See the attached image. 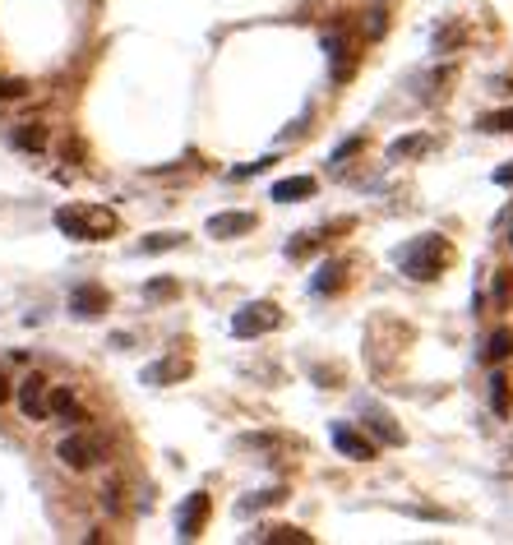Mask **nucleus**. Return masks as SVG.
Wrapping results in <instances>:
<instances>
[{"label": "nucleus", "mask_w": 513, "mask_h": 545, "mask_svg": "<svg viewBox=\"0 0 513 545\" xmlns=\"http://www.w3.org/2000/svg\"><path fill=\"white\" fill-rule=\"evenodd\" d=\"M393 264L408 272L412 282H435L440 272L453 264V245L444 236H416L408 245H398L393 250Z\"/></svg>", "instance_id": "1"}, {"label": "nucleus", "mask_w": 513, "mask_h": 545, "mask_svg": "<svg viewBox=\"0 0 513 545\" xmlns=\"http://www.w3.org/2000/svg\"><path fill=\"white\" fill-rule=\"evenodd\" d=\"M56 227L70 240H106V236H116L121 217L97 204H65V208H56Z\"/></svg>", "instance_id": "2"}, {"label": "nucleus", "mask_w": 513, "mask_h": 545, "mask_svg": "<svg viewBox=\"0 0 513 545\" xmlns=\"http://www.w3.org/2000/svg\"><path fill=\"white\" fill-rule=\"evenodd\" d=\"M324 56H329V70H333L338 84H347V79L357 74V65H361V42L352 38L347 23H333V29L324 33Z\"/></svg>", "instance_id": "3"}, {"label": "nucleus", "mask_w": 513, "mask_h": 545, "mask_svg": "<svg viewBox=\"0 0 513 545\" xmlns=\"http://www.w3.org/2000/svg\"><path fill=\"white\" fill-rule=\"evenodd\" d=\"M56 457L65 462L70 472H88V467H97V462L106 457V444H102V434L74 430V434H65V440L56 444Z\"/></svg>", "instance_id": "4"}, {"label": "nucleus", "mask_w": 513, "mask_h": 545, "mask_svg": "<svg viewBox=\"0 0 513 545\" xmlns=\"http://www.w3.org/2000/svg\"><path fill=\"white\" fill-rule=\"evenodd\" d=\"M278 323H282V310H278L273 301H255V306H246V310H236L231 333H236V338H264V333H273Z\"/></svg>", "instance_id": "5"}, {"label": "nucleus", "mask_w": 513, "mask_h": 545, "mask_svg": "<svg viewBox=\"0 0 513 545\" xmlns=\"http://www.w3.org/2000/svg\"><path fill=\"white\" fill-rule=\"evenodd\" d=\"M14 402H19V412L29 416V421H46L51 416V379L46 374H29L19 384Z\"/></svg>", "instance_id": "6"}, {"label": "nucleus", "mask_w": 513, "mask_h": 545, "mask_svg": "<svg viewBox=\"0 0 513 545\" xmlns=\"http://www.w3.org/2000/svg\"><path fill=\"white\" fill-rule=\"evenodd\" d=\"M208 508H213L208 495H204V490H195V495L181 504V513H176V536L181 541H195L204 532V523H208Z\"/></svg>", "instance_id": "7"}, {"label": "nucleus", "mask_w": 513, "mask_h": 545, "mask_svg": "<svg viewBox=\"0 0 513 545\" xmlns=\"http://www.w3.org/2000/svg\"><path fill=\"white\" fill-rule=\"evenodd\" d=\"M106 306H112V296H106V287H97V282H84V287L70 291V310L79 319H97V314H106Z\"/></svg>", "instance_id": "8"}, {"label": "nucleus", "mask_w": 513, "mask_h": 545, "mask_svg": "<svg viewBox=\"0 0 513 545\" xmlns=\"http://www.w3.org/2000/svg\"><path fill=\"white\" fill-rule=\"evenodd\" d=\"M329 440H333V449H338L342 457H352V462H370V457H374V444L366 440V434H357L352 425H333Z\"/></svg>", "instance_id": "9"}, {"label": "nucleus", "mask_w": 513, "mask_h": 545, "mask_svg": "<svg viewBox=\"0 0 513 545\" xmlns=\"http://www.w3.org/2000/svg\"><path fill=\"white\" fill-rule=\"evenodd\" d=\"M246 231H255V213H213L208 217V236L213 240H236Z\"/></svg>", "instance_id": "10"}, {"label": "nucleus", "mask_w": 513, "mask_h": 545, "mask_svg": "<svg viewBox=\"0 0 513 545\" xmlns=\"http://www.w3.org/2000/svg\"><path fill=\"white\" fill-rule=\"evenodd\" d=\"M361 416H366V425L374 430V440H380V444H402V430L393 425V416L384 412V407L366 402V407H361Z\"/></svg>", "instance_id": "11"}, {"label": "nucleus", "mask_w": 513, "mask_h": 545, "mask_svg": "<svg viewBox=\"0 0 513 545\" xmlns=\"http://www.w3.org/2000/svg\"><path fill=\"white\" fill-rule=\"evenodd\" d=\"M315 189H319L315 176H287V180L273 185V199H278V204H296V199H310Z\"/></svg>", "instance_id": "12"}, {"label": "nucleus", "mask_w": 513, "mask_h": 545, "mask_svg": "<svg viewBox=\"0 0 513 545\" xmlns=\"http://www.w3.org/2000/svg\"><path fill=\"white\" fill-rule=\"evenodd\" d=\"M190 374V361H181V356H167V361H157L144 370V384H172V379H185Z\"/></svg>", "instance_id": "13"}, {"label": "nucleus", "mask_w": 513, "mask_h": 545, "mask_svg": "<svg viewBox=\"0 0 513 545\" xmlns=\"http://www.w3.org/2000/svg\"><path fill=\"white\" fill-rule=\"evenodd\" d=\"M435 148V139L430 134H408V139H393L389 144V162H408V157H421V153H430Z\"/></svg>", "instance_id": "14"}, {"label": "nucleus", "mask_w": 513, "mask_h": 545, "mask_svg": "<svg viewBox=\"0 0 513 545\" xmlns=\"http://www.w3.org/2000/svg\"><path fill=\"white\" fill-rule=\"evenodd\" d=\"M14 148H23V153H46V125H38V121L19 125L14 130Z\"/></svg>", "instance_id": "15"}, {"label": "nucleus", "mask_w": 513, "mask_h": 545, "mask_svg": "<svg viewBox=\"0 0 513 545\" xmlns=\"http://www.w3.org/2000/svg\"><path fill=\"white\" fill-rule=\"evenodd\" d=\"M51 416L61 421H84V407H79V398L70 389H51Z\"/></svg>", "instance_id": "16"}, {"label": "nucleus", "mask_w": 513, "mask_h": 545, "mask_svg": "<svg viewBox=\"0 0 513 545\" xmlns=\"http://www.w3.org/2000/svg\"><path fill=\"white\" fill-rule=\"evenodd\" d=\"M259 541H268V545H315V536L301 527H268V532H259Z\"/></svg>", "instance_id": "17"}, {"label": "nucleus", "mask_w": 513, "mask_h": 545, "mask_svg": "<svg viewBox=\"0 0 513 545\" xmlns=\"http://www.w3.org/2000/svg\"><path fill=\"white\" fill-rule=\"evenodd\" d=\"M342 272H347V264H342V259L319 264V272H315V282H310V287H315L319 296H324V291H338V287H342Z\"/></svg>", "instance_id": "18"}, {"label": "nucleus", "mask_w": 513, "mask_h": 545, "mask_svg": "<svg viewBox=\"0 0 513 545\" xmlns=\"http://www.w3.org/2000/svg\"><path fill=\"white\" fill-rule=\"evenodd\" d=\"M324 240H329V227H324V231H301V240L287 245V259H306L310 250H319Z\"/></svg>", "instance_id": "19"}, {"label": "nucleus", "mask_w": 513, "mask_h": 545, "mask_svg": "<svg viewBox=\"0 0 513 545\" xmlns=\"http://www.w3.org/2000/svg\"><path fill=\"white\" fill-rule=\"evenodd\" d=\"M509 356H513V329H500V333L491 338V347H485V361L500 365V361H509Z\"/></svg>", "instance_id": "20"}, {"label": "nucleus", "mask_w": 513, "mask_h": 545, "mask_svg": "<svg viewBox=\"0 0 513 545\" xmlns=\"http://www.w3.org/2000/svg\"><path fill=\"white\" fill-rule=\"evenodd\" d=\"M181 240H185L181 231H157V236H148V240L139 245V250H144V255H157V250H176Z\"/></svg>", "instance_id": "21"}, {"label": "nucleus", "mask_w": 513, "mask_h": 545, "mask_svg": "<svg viewBox=\"0 0 513 545\" xmlns=\"http://www.w3.org/2000/svg\"><path fill=\"white\" fill-rule=\"evenodd\" d=\"M287 499V490H259L255 499H240V513H259V508H268V504H282Z\"/></svg>", "instance_id": "22"}, {"label": "nucleus", "mask_w": 513, "mask_h": 545, "mask_svg": "<svg viewBox=\"0 0 513 545\" xmlns=\"http://www.w3.org/2000/svg\"><path fill=\"white\" fill-rule=\"evenodd\" d=\"M491 407H495V416H509V379L504 374L491 379Z\"/></svg>", "instance_id": "23"}, {"label": "nucleus", "mask_w": 513, "mask_h": 545, "mask_svg": "<svg viewBox=\"0 0 513 545\" xmlns=\"http://www.w3.org/2000/svg\"><path fill=\"white\" fill-rule=\"evenodd\" d=\"M481 130H491V134H513V106L509 112H495V116H485Z\"/></svg>", "instance_id": "24"}, {"label": "nucleus", "mask_w": 513, "mask_h": 545, "mask_svg": "<svg viewBox=\"0 0 513 545\" xmlns=\"http://www.w3.org/2000/svg\"><path fill=\"white\" fill-rule=\"evenodd\" d=\"M361 144H366V139H361V134H352V139H342V144L333 148V157H329V162H347V157H352V153H357Z\"/></svg>", "instance_id": "25"}, {"label": "nucleus", "mask_w": 513, "mask_h": 545, "mask_svg": "<svg viewBox=\"0 0 513 545\" xmlns=\"http://www.w3.org/2000/svg\"><path fill=\"white\" fill-rule=\"evenodd\" d=\"M144 296H148V301H157V296H176V282L172 278H157V282L144 287Z\"/></svg>", "instance_id": "26"}, {"label": "nucleus", "mask_w": 513, "mask_h": 545, "mask_svg": "<svg viewBox=\"0 0 513 545\" xmlns=\"http://www.w3.org/2000/svg\"><path fill=\"white\" fill-rule=\"evenodd\" d=\"M102 504H106V508H112V513L121 508V485H116V481H112V485H106V490H102Z\"/></svg>", "instance_id": "27"}, {"label": "nucleus", "mask_w": 513, "mask_h": 545, "mask_svg": "<svg viewBox=\"0 0 513 545\" xmlns=\"http://www.w3.org/2000/svg\"><path fill=\"white\" fill-rule=\"evenodd\" d=\"M0 97H23V84L19 79H0Z\"/></svg>", "instance_id": "28"}, {"label": "nucleus", "mask_w": 513, "mask_h": 545, "mask_svg": "<svg viewBox=\"0 0 513 545\" xmlns=\"http://www.w3.org/2000/svg\"><path fill=\"white\" fill-rule=\"evenodd\" d=\"M10 398H14V389H10V379L0 374V402H10Z\"/></svg>", "instance_id": "29"}, {"label": "nucleus", "mask_w": 513, "mask_h": 545, "mask_svg": "<svg viewBox=\"0 0 513 545\" xmlns=\"http://www.w3.org/2000/svg\"><path fill=\"white\" fill-rule=\"evenodd\" d=\"M495 180H500V185H513V167H500V172H495Z\"/></svg>", "instance_id": "30"}]
</instances>
